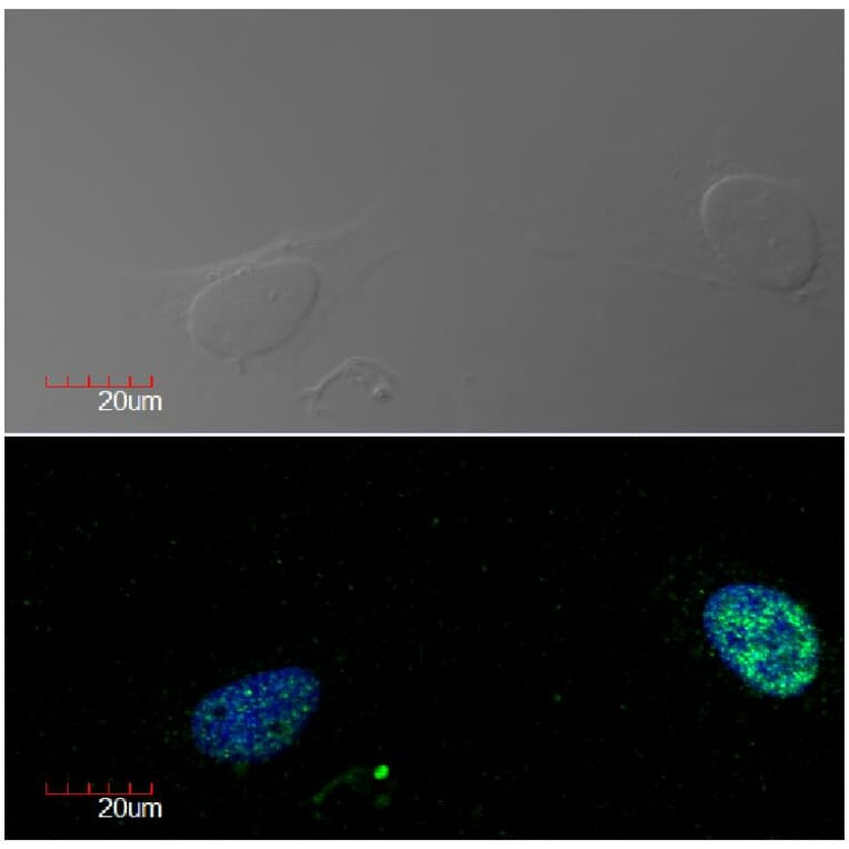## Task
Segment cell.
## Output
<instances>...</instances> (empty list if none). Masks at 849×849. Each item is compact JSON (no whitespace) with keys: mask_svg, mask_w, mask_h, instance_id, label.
I'll use <instances>...</instances> for the list:
<instances>
[{"mask_svg":"<svg viewBox=\"0 0 849 849\" xmlns=\"http://www.w3.org/2000/svg\"><path fill=\"white\" fill-rule=\"evenodd\" d=\"M700 214L716 253L748 281L791 292L812 277L820 250L817 226L805 200L780 180L721 177L705 192Z\"/></svg>","mask_w":849,"mask_h":849,"instance_id":"6da1fadb","label":"cell"},{"mask_svg":"<svg viewBox=\"0 0 849 849\" xmlns=\"http://www.w3.org/2000/svg\"><path fill=\"white\" fill-rule=\"evenodd\" d=\"M320 697V681L307 668L284 666L251 673L201 699L191 733L198 749L212 759L268 761L299 739Z\"/></svg>","mask_w":849,"mask_h":849,"instance_id":"3957f363","label":"cell"},{"mask_svg":"<svg viewBox=\"0 0 849 849\" xmlns=\"http://www.w3.org/2000/svg\"><path fill=\"white\" fill-rule=\"evenodd\" d=\"M702 625L721 661L761 693L795 697L817 676L815 623L783 591L752 582L725 585L707 599Z\"/></svg>","mask_w":849,"mask_h":849,"instance_id":"7a4b0ae2","label":"cell"}]
</instances>
